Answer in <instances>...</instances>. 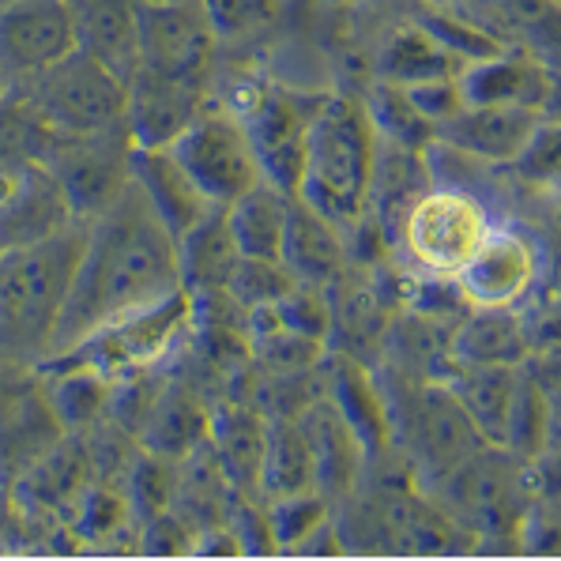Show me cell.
<instances>
[{
    "instance_id": "cell-1",
    "label": "cell",
    "mask_w": 561,
    "mask_h": 561,
    "mask_svg": "<svg viewBox=\"0 0 561 561\" xmlns=\"http://www.w3.org/2000/svg\"><path fill=\"white\" fill-rule=\"evenodd\" d=\"M178 290H185L181 245L133 181L99 219L88 222V249L60 313L49 358L80 347L94 328L114 317L159 306Z\"/></svg>"
},
{
    "instance_id": "cell-2",
    "label": "cell",
    "mask_w": 561,
    "mask_h": 561,
    "mask_svg": "<svg viewBox=\"0 0 561 561\" xmlns=\"http://www.w3.org/2000/svg\"><path fill=\"white\" fill-rule=\"evenodd\" d=\"M88 249V219L0 253V358H49Z\"/></svg>"
},
{
    "instance_id": "cell-3",
    "label": "cell",
    "mask_w": 561,
    "mask_h": 561,
    "mask_svg": "<svg viewBox=\"0 0 561 561\" xmlns=\"http://www.w3.org/2000/svg\"><path fill=\"white\" fill-rule=\"evenodd\" d=\"M377 151H381V133L369 106L347 94H324L317 99L313 121H309L306 174H301L298 196L317 207L328 222L351 230L362 222L374 196Z\"/></svg>"
},
{
    "instance_id": "cell-4",
    "label": "cell",
    "mask_w": 561,
    "mask_h": 561,
    "mask_svg": "<svg viewBox=\"0 0 561 561\" xmlns=\"http://www.w3.org/2000/svg\"><path fill=\"white\" fill-rule=\"evenodd\" d=\"M188 321H193V298L188 290H178L159 306L133 309L125 317H114L102 328H94L80 347L65 351V355L49 358L54 366H76L91 369L102 381H125L144 369L159 366L170 351L178 347V340L185 335Z\"/></svg>"
},
{
    "instance_id": "cell-5",
    "label": "cell",
    "mask_w": 561,
    "mask_h": 561,
    "mask_svg": "<svg viewBox=\"0 0 561 561\" xmlns=\"http://www.w3.org/2000/svg\"><path fill=\"white\" fill-rule=\"evenodd\" d=\"M27 102L54 136H88L128 125V83L83 49L27 80Z\"/></svg>"
},
{
    "instance_id": "cell-6",
    "label": "cell",
    "mask_w": 561,
    "mask_h": 561,
    "mask_svg": "<svg viewBox=\"0 0 561 561\" xmlns=\"http://www.w3.org/2000/svg\"><path fill=\"white\" fill-rule=\"evenodd\" d=\"M230 99L234 102H227V114H234L245 125L264 181H272L287 196H298L317 99H301L295 91L267 88V83H238Z\"/></svg>"
},
{
    "instance_id": "cell-7",
    "label": "cell",
    "mask_w": 561,
    "mask_h": 561,
    "mask_svg": "<svg viewBox=\"0 0 561 561\" xmlns=\"http://www.w3.org/2000/svg\"><path fill=\"white\" fill-rule=\"evenodd\" d=\"M133 151L136 140L128 125H117L106 133L57 136L42 167H49V174L57 178L76 219L91 222L133 185Z\"/></svg>"
},
{
    "instance_id": "cell-8",
    "label": "cell",
    "mask_w": 561,
    "mask_h": 561,
    "mask_svg": "<svg viewBox=\"0 0 561 561\" xmlns=\"http://www.w3.org/2000/svg\"><path fill=\"white\" fill-rule=\"evenodd\" d=\"M486 234V211L460 188H426L403 215V249L437 279H456Z\"/></svg>"
},
{
    "instance_id": "cell-9",
    "label": "cell",
    "mask_w": 561,
    "mask_h": 561,
    "mask_svg": "<svg viewBox=\"0 0 561 561\" xmlns=\"http://www.w3.org/2000/svg\"><path fill=\"white\" fill-rule=\"evenodd\" d=\"M170 151L215 207H230L264 181L253 140L234 114H201Z\"/></svg>"
},
{
    "instance_id": "cell-10",
    "label": "cell",
    "mask_w": 561,
    "mask_h": 561,
    "mask_svg": "<svg viewBox=\"0 0 561 561\" xmlns=\"http://www.w3.org/2000/svg\"><path fill=\"white\" fill-rule=\"evenodd\" d=\"M215 34L201 0L185 4H140V65L136 72L170 76L185 83H207Z\"/></svg>"
},
{
    "instance_id": "cell-11",
    "label": "cell",
    "mask_w": 561,
    "mask_h": 561,
    "mask_svg": "<svg viewBox=\"0 0 561 561\" xmlns=\"http://www.w3.org/2000/svg\"><path fill=\"white\" fill-rule=\"evenodd\" d=\"M80 49L76 12L68 0H15L0 8V68L34 80Z\"/></svg>"
},
{
    "instance_id": "cell-12",
    "label": "cell",
    "mask_w": 561,
    "mask_h": 561,
    "mask_svg": "<svg viewBox=\"0 0 561 561\" xmlns=\"http://www.w3.org/2000/svg\"><path fill=\"white\" fill-rule=\"evenodd\" d=\"M456 290L474 309H508L535 283V249L516 230H490L456 275Z\"/></svg>"
},
{
    "instance_id": "cell-13",
    "label": "cell",
    "mask_w": 561,
    "mask_h": 561,
    "mask_svg": "<svg viewBox=\"0 0 561 561\" xmlns=\"http://www.w3.org/2000/svg\"><path fill=\"white\" fill-rule=\"evenodd\" d=\"M204 114L201 83L133 72L128 80V133L136 148H170Z\"/></svg>"
},
{
    "instance_id": "cell-14",
    "label": "cell",
    "mask_w": 561,
    "mask_h": 561,
    "mask_svg": "<svg viewBox=\"0 0 561 561\" xmlns=\"http://www.w3.org/2000/svg\"><path fill=\"white\" fill-rule=\"evenodd\" d=\"M133 181L144 188V196L159 211V219L170 227V234L188 238L211 211H219L207 196L201 193L188 170L178 162V154L170 148H136L133 151Z\"/></svg>"
},
{
    "instance_id": "cell-15",
    "label": "cell",
    "mask_w": 561,
    "mask_h": 561,
    "mask_svg": "<svg viewBox=\"0 0 561 561\" xmlns=\"http://www.w3.org/2000/svg\"><path fill=\"white\" fill-rule=\"evenodd\" d=\"M72 222L80 219H76L68 196L60 193L57 178L49 174V167L27 162L15 193L0 204V253L31 245V241H42L49 234H60Z\"/></svg>"
},
{
    "instance_id": "cell-16",
    "label": "cell",
    "mask_w": 561,
    "mask_h": 561,
    "mask_svg": "<svg viewBox=\"0 0 561 561\" xmlns=\"http://www.w3.org/2000/svg\"><path fill=\"white\" fill-rule=\"evenodd\" d=\"M539 128V110L528 106H463L437 128L453 148L482 162H516Z\"/></svg>"
},
{
    "instance_id": "cell-17",
    "label": "cell",
    "mask_w": 561,
    "mask_h": 561,
    "mask_svg": "<svg viewBox=\"0 0 561 561\" xmlns=\"http://www.w3.org/2000/svg\"><path fill=\"white\" fill-rule=\"evenodd\" d=\"M343 230L328 222L317 207H309L301 196H290L287 241H283V264L298 279V287L321 290L335 283L347 267V245Z\"/></svg>"
},
{
    "instance_id": "cell-18",
    "label": "cell",
    "mask_w": 561,
    "mask_h": 561,
    "mask_svg": "<svg viewBox=\"0 0 561 561\" xmlns=\"http://www.w3.org/2000/svg\"><path fill=\"white\" fill-rule=\"evenodd\" d=\"M76 12L80 49L133 80L140 65V4L136 0H68Z\"/></svg>"
},
{
    "instance_id": "cell-19",
    "label": "cell",
    "mask_w": 561,
    "mask_h": 561,
    "mask_svg": "<svg viewBox=\"0 0 561 561\" xmlns=\"http://www.w3.org/2000/svg\"><path fill=\"white\" fill-rule=\"evenodd\" d=\"M468 68V60L445 46L430 27L422 23H403V27L388 31L381 49H377V76L381 83L396 88H414V83L430 80H453Z\"/></svg>"
},
{
    "instance_id": "cell-20",
    "label": "cell",
    "mask_w": 561,
    "mask_h": 561,
    "mask_svg": "<svg viewBox=\"0 0 561 561\" xmlns=\"http://www.w3.org/2000/svg\"><path fill=\"white\" fill-rule=\"evenodd\" d=\"M468 106H528L542 110L550 99V76L535 60L494 54L460 72Z\"/></svg>"
},
{
    "instance_id": "cell-21",
    "label": "cell",
    "mask_w": 561,
    "mask_h": 561,
    "mask_svg": "<svg viewBox=\"0 0 561 561\" xmlns=\"http://www.w3.org/2000/svg\"><path fill=\"white\" fill-rule=\"evenodd\" d=\"M290 196L275 188L272 181H261L249 188L241 201L227 207V222L241 256L253 261H283V241H287Z\"/></svg>"
},
{
    "instance_id": "cell-22",
    "label": "cell",
    "mask_w": 561,
    "mask_h": 561,
    "mask_svg": "<svg viewBox=\"0 0 561 561\" xmlns=\"http://www.w3.org/2000/svg\"><path fill=\"white\" fill-rule=\"evenodd\" d=\"M261 486L275 502H279V497L306 494V490H321L313 442H309V434L298 422H275V426L267 430Z\"/></svg>"
},
{
    "instance_id": "cell-23",
    "label": "cell",
    "mask_w": 561,
    "mask_h": 561,
    "mask_svg": "<svg viewBox=\"0 0 561 561\" xmlns=\"http://www.w3.org/2000/svg\"><path fill=\"white\" fill-rule=\"evenodd\" d=\"M474 430L494 442H505L516 408V377L508 366H468V388L460 396Z\"/></svg>"
},
{
    "instance_id": "cell-24",
    "label": "cell",
    "mask_w": 561,
    "mask_h": 561,
    "mask_svg": "<svg viewBox=\"0 0 561 561\" xmlns=\"http://www.w3.org/2000/svg\"><path fill=\"white\" fill-rule=\"evenodd\" d=\"M524 351H528V335L505 309H479L456 340V355L468 366H513L524 358Z\"/></svg>"
},
{
    "instance_id": "cell-25",
    "label": "cell",
    "mask_w": 561,
    "mask_h": 561,
    "mask_svg": "<svg viewBox=\"0 0 561 561\" xmlns=\"http://www.w3.org/2000/svg\"><path fill=\"white\" fill-rule=\"evenodd\" d=\"M340 414L347 419V426L355 430L362 448L385 445V414L381 400L366 381L358 377V369H340Z\"/></svg>"
},
{
    "instance_id": "cell-26",
    "label": "cell",
    "mask_w": 561,
    "mask_h": 561,
    "mask_svg": "<svg viewBox=\"0 0 561 561\" xmlns=\"http://www.w3.org/2000/svg\"><path fill=\"white\" fill-rule=\"evenodd\" d=\"M219 42H245L279 15V0H201Z\"/></svg>"
},
{
    "instance_id": "cell-27",
    "label": "cell",
    "mask_w": 561,
    "mask_h": 561,
    "mask_svg": "<svg viewBox=\"0 0 561 561\" xmlns=\"http://www.w3.org/2000/svg\"><path fill=\"white\" fill-rule=\"evenodd\" d=\"M204 430V419L196 414L193 400L188 396H174V400H162L159 411H154L151 426H148V445L159 448L162 456L170 453H185V448L196 445V437Z\"/></svg>"
},
{
    "instance_id": "cell-28",
    "label": "cell",
    "mask_w": 561,
    "mask_h": 561,
    "mask_svg": "<svg viewBox=\"0 0 561 561\" xmlns=\"http://www.w3.org/2000/svg\"><path fill=\"white\" fill-rule=\"evenodd\" d=\"M324 528V497L317 490L295 497H279L272 508V535L279 547H301L309 535Z\"/></svg>"
},
{
    "instance_id": "cell-29",
    "label": "cell",
    "mask_w": 561,
    "mask_h": 561,
    "mask_svg": "<svg viewBox=\"0 0 561 561\" xmlns=\"http://www.w3.org/2000/svg\"><path fill=\"white\" fill-rule=\"evenodd\" d=\"M65 369H68V377H60V385H57V411L65 414L68 422L94 419V414L102 411V403H106L110 381H102L91 369H76V366H65Z\"/></svg>"
},
{
    "instance_id": "cell-30",
    "label": "cell",
    "mask_w": 561,
    "mask_h": 561,
    "mask_svg": "<svg viewBox=\"0 0 561 561\" xmlns=\"http://www.w3.org/2000/svg\"><path fill=\"white\" fill-rule=\"evenodd\" d=\"M516 170L531 181H547V185H561V125H542L535 128L528 148L516 159Z\"/></svg>"
},
{
    "instance_id": "cell-31",
    "label": "cell",
    "mask_w": 561,
    "mask_h": 561,
    "mask_svg": "<svg viewBox=\"0 0 561 561\" xmlns=\"http://www.w3.org/2000/svg\"><path fill=\"white\" fill-rule=\"evenodd\" d=\"M411 94L414 110L430 121L434 128H442L445 121H453L460 114L468 102H463V88H460V76L453 80H430V83H414V88H403Z\"/></svg>"
},
{
    "instance_id": "cell-32",
    "label": "cell",
    "mask_w": 561,
    "mask_h": 561,
    "mask_svg": "<svg viewBox=\"0 0 561 561\" xmlns=\"http://www.w3.org/2000/svg\"><path fill=\"white\" fill-rule=\"evenodd\" d=\"M136 4H185V0H136Z\"/></svg>"
},
{
    "instance_id": "cell-33",
    "label": "cell",
    "mask_w": 561,
    "mask_h": 561,
    "mask_svg": "<svg viewBox=\"0 0 561 561\" xmlns=\"http://www.w3.org/2000/svg\"><path fill=\"white\" fill-rule=\"evenodd\" d=\"M4 4H15V0H0V8H4Z\"/></svg>"
}]
</instances>
